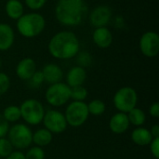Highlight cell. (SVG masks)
Returning a JSON list of instances; mask_svg holds the SVG:
<instances>
[{"instance_id":"13","label":"cell","mask_w":159,"mask_h":159,"mask_svg":"<svg viewBox=\"0 0 159 159\" xmlns=\"http://www.w3.org/2000/svg\"><path fill=\"white\" fill-rule=\"evenodd\" d=\"M130 123L128 115L125 113L117 112L114 114L109 120V129L115 134H124L129 130Z\"/></svg>"},{"instance_id":"15","label":"cell","mask_w":159,"mask_h":159,"mask_svg":"<svg viewBox=\"0 0 159 159\" xmlns=\"http://www.w3.org/2000/svg\"><path fill=\"white\" fill-rule=\"evenodd\" d=\"M66 84L72 89L83 86L87 79V71L85 68L75 65L70 68L66 74Z\"/></svg>"},{"instance_id":"14","label":"cell","mask_w":159,"mask_h":159,"mask_svg":"<svg viewBox=\"0 0 159 159\" xmlns=\"http://www.w3.org/2000/svg\"><path fill=\"white\" fill-rule=\"evenodd\" d=\"M92 40L98 48H108L113 44L114 36L107 27H99L94 29L92 33Z\"/></svg>"},{"instance_id":"8","label":"cell","mask_w":159,"mask_h":159,"mask_svg":"<svg viewBox=\"0 0 159 159\" xmlns=\"http://www.w3.org/2000/svg\"><path fill=\"white\" fill-rule=\"evenodd\" d=\"M138 93L131 87H122L114 95L113 103L118 112L128 114L130 110L137 107Z\"/></svg>"},{"instance_id":"1","label":"cell","mask_w":159,"mask_h":159,"mask_svg":"<svg viewBox=\"0 0 159 159\" xmlns=\"http://www.w3.org/2000/svg\"><path fill=\"white\" fill-rule=\"evenodd\" d=\"M48 49L53 58L67 61L75 58L80 51L79 39L72 31H60L50 38Z\"/></svg>"},{"instance_id":"4","label":"cell","mask_w":159,"mask_h":159,"mask_svg":"<svg viewBox=\"0 0 159 159\" xmlns=\"http://www.w3.org/2000/svg\"><path fill=\"white\" fill-rule=\"evenodd\" d=\"M7 138L15 150L22 151L33 144V130L25 123H15L9 128Z\"/></svg>"},{"instance_id":"35","label":"cell","mask_w":159,"mask_h":159,"mask_svg":"<svg viewBox=\"0 0 159 159\" xmlns=\"http://www.w3.org/2000/svg\"><path fill=\"white\" fill-rule=\"evenodd\" d=\"M149 130H150V132H151V135L153 136V138H159V125L158 124H155V125H153Z\"/></svg>"},{"instance_id":"12","label":"cell","mask_w":159,"mask_h":159,"mask_svg":"<svg viewBox=\"0 0 159 159\" xmlns=\"http://www.w3.org/2000/svg\"><path fill=\"white\" fill-rule=\"evenodd\" d=\"M36 71V63L34 59L26 57L21 59L15 68L16 75L23 81H28Z\"/></svg>"},{"instance_id":"20","label":"cell","mask_w":159,"mask_h":159,"mask_svg":"<svg viewBox=\"0 0 159 159\" xmlns=\"http://www.w3.org/2000/svg\"><path fill=\"white\" fill-rule=\"evenodd\" d=\"M53 140V134L45 128H41L33 132V143L35 146L44 148L48 146Z\"/></svg>"},{"instance_id":"18","label":"cell","mask_w":159,"mask_h":159,"mask_svg":"<svg viewBox=\"0 0 159 159\" xmlns=\"http://www.w3.org/2000/svg\"><path fill=\"white\" fill-rule=\"evenodd\" d=\"M131 141L134 144L138 146H148L152 140L154 139L153 136L151 135V132L148 129L143 127H137L135 128L131 134H130Z\"/></svg>"},{"instance_id":"27","label":"cell","mask_w":159,"mask_h":159,"mask_svg":"<svg viewBox=\"0 0 159 159\" xmlns=\"http://www.w3.org/2000/svg\"><path fill=\"white\" fill-rule=\"evenodd\" d=\"M75 58H76V61L78 63L77 65L81 66L85 69H86V67H89L92 63V57L87 51H79L78 54L75 56Z\"/></svg>"},{"instance_id":"21","label":"cell","mask_w":159,"mask_h":159,"mask_svg":"<svg viewBox=\"0 0 159 159\" xmlns=\"http://www.w3.org/2000/svg\"><path fill=\"white\" fill-rule=\"evenodd\" d=\"M128 117L129 120L130 125H133L134 127H143L146 121V114L145 112L139 108L135 107L132 110H130L128 114Z\"/></svg>"},{"instance_id":"6","label":"cell","mask_w":159,"mask_h":159,"mask_svg":"<svg viewBox=\"0 0 159 159\" xmlns=\"http://www.w3.org/2000/svg\"><path fill=\"white\" fill-rule=\"evenodd\" d=\"M63 114L67 125L72 128H79L83 126L88 121L89 116L87 102L76 101H72L69 102Z\"/></svg>"},{"instance_id":"26","label":"cell","mask_w":159,"mask_h":159,"mask_svg":"<svg viewBox=\"0 0 159 159\" xmlns=\"http://www.w3.org/2000/svg\"><path fill=\"white\" fill-rule=\"evenodd\" d=\"M14 151V148L8 139L7 137L0 138V158H6L8 157L12 152Z\"/></svg>"},{"instance_id":"31","label":"cell","mask_w":159,"mask_h":159,"mask_svg":"<svg viewBox=\"0 0 159 159\" xmlns=\"http://www.w3.org/2000/svg\"><path fill=\"white\" fill-rule=\"evenodd\" d=\"M150 148L151 155L155 159L159 158V138H154L150 144L148 145Z\"/></svg>"},{"instance_id":"34","label":"cell","mask_w":159,"mask_h":159,"mask_svg":"<svg viewBox=\"0 0 159 159\" xmlns=\"http://www.w3.org/2000/svg\"><path fill=\"white\" fill-rule=\"evenodd\" d=\"M5 159H25L24 153L22 151L14 150L8 157H7Z\"/></svg>"},{"instance_id":"30","label":"cell","mask_w":159,"mask_h":159,"mask_svg":"<svg viewBox=\"0 0 159 159\" xmlns=\"http://www.w3.org/2000/svg\"><path fill=\"white\" fill-rule=\"evenodd\" d=\"M48 0H24L26 7L33 10V11H37L41 9L47 3Z\"/></svg>"},{"instance_id":"32","label":"cell","mask_w":159,"mask_h":159,"mask_svg":"<svg viewBox=\"0 0 159 159\" xmlns=\"http://www.w3.org/2000/svg\"><path fill=\"white\" fill-rule=\"evenodd\" d=\"M9 128H10V124L3 117L2 114L0 113V138L7 137Z\"/></svg>"},{"instance_id":"10","label":"cell","mask_w":159,"mask_h":159,"mask_svg":"<svg viewBox=\"0 0 159 159\" xmlns=\"http://www.w3.org/2000/svg\"><path fill=\"white\" fill-rule=\"evenodd\" d=\"M142 54L147 58H155L159 52V35L154 31H147L142 34L139 42Z\"/></svg>"},{"instance_id":"29","label":"cell","mask_w":159,"mask_h":159,"mask_svg":"<svg viewBox=\"0 0 159 159\" xmlns=\"http://www.w3.org/2000/svg\"><path fill=\"white\" fill-rule=\"evenodd\" d=\"M30 85L33 87V88H39L44 82V76H43V74L41 71H35V73L33 75V76L28 80Z\"/></svg>"},{"instance_id":"36","label":"cell","mask_w":159,"mask_h":159,"mask_svg":"<svg viewBox=\"0 0 159 159\" xmlns=\"http://www.w3.org/2000/svg\"><path fill=\"white\" fill-rule=\"evenodd\" d=\"M1 68H2V61L0 59V71H1Z\"/></svg>"},{"instance_id":"22","label":"cell","mask_w":159,"mask_h":159,"mask_svg":"<svg viewBox=\"0 0 159 159\" xmlns=\"http://www.w3.org/2000/svg\"><path fill=\"white\" fill-rule=\"evenodd\" d=\"M3 117L9 123H17L18 121H20V106L18 105H8L7 106L3 113H2Z\"/></svg>"},{"instance_id":"33","label":"cell","mask_w":159,"mask_h":159,"mask_svg":"<svg viewBox=\"0 0 159 159\" xmlns=\"http://www.w3.org/2000/svg\"><path fill=\"white\" fill-rule=\"evenodd\" d=\"M148 113L149 115L154 117V118H158L159 117V103L157 102L152 103L148 109Z\"/></svg>"},{"instance_id":"5","label":"cell","mask_w":159,"mask_h":159,"mask_svg":"<svg viewBox=\"0 0 159 159\" xmlns=\"http://www.w3.org/2000/svg\"><path fill=\"white\" fill-rule=\"evenodd\" d=\"M20 118L28 126H38L42 123L46 109L36 99H27L20 105Z\"/></svg>"},{"instance_id":"24","label":"cell","mask_w":159,"mask_h":159,"mask_svg":"<svg viewBox=\"0 0 159 159\" xmlns=\"http://www.w3.org/2000/svg\"><path fill=\"white\" fill-rule=\"evenodd\" d=\"M89 92L84 86L75 87L71 89V100L76 102H85L88 98Z\"/></svg>"},{"instance_id":"19","label":"cell","mask_w":159,"mask_h":159,"mask_svg":"<svg viewBox=\"0 0 159 159\" xmlns=\"http://www.w3.org/2000/svg\"><path fill=\"white\" fill-rule=\"evenodd\" d=\"M7 16L11 20H19L24 14V6L20 0H7L5 5Z\"/></svg>"},{"instance_id":"16","label":"cell","mask_w":159,"mask_h":159,"mask_svg":"<svg viewBox=\"0 0 159 159\" xmlns=\"http://www.w3.org/2000/svg\"><path fill=\"white\" fill-rule=\"evenodd\" d=\"M41 72L43 74L45 82L49 85L61 82V80L63 78L62 69L61 68V66H59L58 64L53 63V62L47 63L43 67Z\"/></svg>"},{"instance_id":"2","label":"cell","mask_w":159,"mask_h":159,"mask_svg":"<svg viewBox=\"0 0 159 159\" xmlns=\"http://www.w3.org/2000/svg\"><path fill=\"white\" fill-rule=\"evenodd\" d=\"M54 13L60 24L75 27L83 22L89 14V7L85 0H58Z\"/></svg>"},{"instance_id":"25","label":"cell","mask_w":159,"mask_h":159,"mask_svg":"<svg viewBox=\"0 0 159 159\" xmlns=\"http://www.w3.org/2000/svg\"><path fill=\"white\" fill-rule=\"evenodd\" d=\"M25 159H45L46 154L43 148L38 146H30L26 153H24Z\"/></svg>"},{"instance_id":"7","label":"cell","mask_w":159,"mask_h":159,"mask_svg":"<svg viewBox=\"0 0 159 159\" xmlns=\"http://www.w3.org/2000/svg\"><path fill=\"white\" fill-rule=\"evenodd\" d=\"M45 100L52 107H61L71 100V88L63 82L49 85L45 92Z\"/></svg>"},{"instance_id":"17","label":"cell","mask_w":159,"mask_h":159,"mask_svg":"<svg viewBox=\"0 0 159 159\" xmlns=\"http://www.w3.org/2000/svg\"><path fill=\"white\" fill-rule=\"evenodd\" d=\"M15 33L7 23H0V51L8 50L14 44Z\"/></svg>"},{"instance_id":"28","label":"cell","mask_w":159,"mask_h":159,"mask_svg":"<svg viewBox=\"0 0 159 159\" xmlns=\"http://www.w3.org/2000/svg\"><path fill=\"white\" fill-rule=\"evenodd\" d=\"M10 85L11 82L9 76L6 73L0 71V96H3L9 90Z\"/></svg>"},{"instance_id":"9","label":"cell","mask_w":159,"mask_h":159,"mask_svg":"<svg viewBox=\"0 0 159 159\" xmlns=\"http://www.w3.org/2000/svg\"><path fill=\"white\" fill-rule=\"evenodd\" d=\"M42 123L44 128L52 134H61L64 132L68 127L64 114L57 109L46 110Z\"/></svg>"},{"instance_id":"3","label":"cell","mask_w":159,"mask_h":159,"mask_svg":"<svg viewBox=\"0 0 159 159\" xmlns=\"http://www.w3.org/2000/svg\"><path fill=\"white\" fill-rule=\"evenodd\" d=\"M19 34L25 38H34L41 34L46 28V19L36 11L24 13L16 23Z\"/></svg>"},{"instance_id":"23","label":"cell","mask_w":159,"mask_h":159,"mask_svg":"<svg viewBox=\"0 0 159 159\" xmlns=\"http://www.w3.org/2000/svg\"><path fill=\"white\" fill-rule=\"evenodd\" d=\"M87 104H88V110L89 116H102L106 111V105L104 102H102L100 99H94Z\"/></svg>"},{"instance_id":"11","label":"cell","mask_w":159,"mask_h":159,"mask_svg":"<svg viewBox=\"0 0 159 159\" xmlns=\"http://www.w3.org/2000/svg\"><path fill=\"white\" fill-rule=\"evenodd\" d=\"M113 17V10L107 5H99L89 13V20L94 28L107 27Z\"/></svg>"}]
</instances>
